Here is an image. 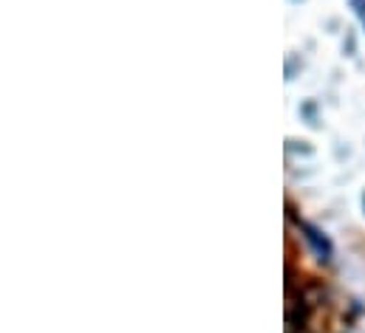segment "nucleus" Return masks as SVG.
I'll return each instance as SVG.
<instances>
[{
    "label": "nucleus",
    "instance_id": "obj_1",
    "mask_svg": "<svg viewBox=\"0 0 365 333\" xmlns=\"http://www.w3.org/2000/svg\"><path fill=\"white\" fill-rule=\"evenodd\" d=\"M300 229L306 232V240H309L312 251H314L320 260H329V254H331V243L323 238V232H317V229H314V226H309V223H300Z\"/></svg>",
    "mask_w": 365,
    "mask_h": 333
}]
</instances>
